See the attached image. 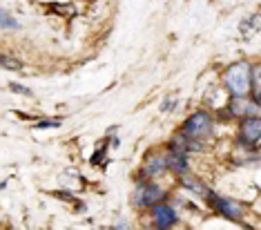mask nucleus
<instances>
[{"label":"nucleus","mask_w":261,"mask_h":230,"mask_svg":"<svg viewBox=\"0 0 261 230\" xmlns=\"http://www.w3.org/2000/svg\"><path fill=\"white\" fill-rule=\"evenodd\" d=\"M223 83L234 96H246L252 87V67L248 63H234L232 67L225 69Z\"/></svg>","instance_id":"1"},{"label":"nucleus","mask_w":261,"mask_h":230,"mask_svg":"<svg viewBox=\"0 0 261 230\" xmlns=\"http://www.w3.org/2000/svg\"><path fill=\"white\" fill-rule=\"evenodd\" d=\"M181 134L188 139H205L212 134V119L210 114H205V112H194L190 119L183 123L181 127Z\"/></svg>","instance_id":"2"},{"label":"nucleus","mask_w":261,"mask_h":230,"mask_svg":"<svg viewBox=\"0 0 261 230\" xmlns=\"http://www.w3.org/2000/svg\"><path fill=\"white\" fill-rule=\"evenodd\" d=\"M207 201L212 203V208L217 212H221L225 219H232V221H241L243 217V208L234 199H225V197H219V194H207Z\"/></svg>","instance_id":"3"},{"label":"nucleus","mask_w":261,"mask_h":230,"mask_svg":"<svg viewBox=\"0 0 261 230\" xmlns=\"http://www.w3.org/2000/svg\"><path fill=\"white\" fill-rule=\"evenodd\" d=\"M165 199V192L154 184H145V186H136V190L132 194V203L134 206H156Z\"/></svg>","instance_id":"4"},{"label":"nucleus","mask_w":261,"mask_h":230,"mask_svg":"<svg viewBox=\"0 0 261 230\" xmlns=\"http://www.w3.org/2000/svg\"><path fill=\"white\" fill-rule=\"evenodd\" d=\"M152 219L159 230H168L176 221V212L168 203H156V206H152Z\"/></svg>","instance_id":"5"},{"label":"nucleus","mask_w":261,"mask_h":230,"mask_svg":"<svg viewBox=\"0 0 261 230\" xmlns=\"http://www.w3.org/2000/svg\"><path fill=\"white\" fill-rule=\"evenodd\" d=\"M239 134H241V143H248V145L257 143L261 139V119H243Z\"/></svg>","instance_id":"6"},{"label":"nucleus","mask_w":261,"mask_h":230,"mask_svg":"<svg viewBox=\"0 0 261 230\" xmlns=\"http://www.w3.org/2000/svg\"><path fill=\"white\" fill-rule=\"evenodd\" d=\"M165 168H168V161H165V157L156 155V152H152V155H147L145 161H143V176H156L159 172H163Z\"/></svg>","instance_id":"7"},{"label":"nucleus","mask_w":261,"mask_h":230,"mask_svg":"<svg viewBox=\"0 0 261 230\" xmlns=\"http://www.w3.org/2000/svg\"><path fill=\"white\" fill-rule=\"evenodd\" d=\"M165 161H168V170H172V172H179V174H186L188 161H186V155H183V152L170 150V155L165 157Z\"/></svg>","instance_id":"8"},{"label":"nucleus","mask_w":261,"mask_h":230,"mask_svg":"<svg viewBox=\"0 0 261 230\" xmlns=\"http://www.w3.org/2000/svg\"><path fill=\"white\" fill-rule=\"evenodd\" d=\"M181 184L183 186H188V190H192V192H197V194H201V197H207V192L205 190V186L201 184V181L197 179V176H190V174H181Z\"/></svg>","instance_id":"9"},{"label":"nucleus","mask_w":261,"mask_h":230,"mask_svg":"<svg viewBox=\"0 0 261 230\" xmlns=\"http://www.w3.org/2000/svg\"><path fill=\"white\" fill-rule=\"evenodd\" d=\"M3 27H7V29H18V20H14V18H9V14L7 11H3Z\"/></svg>","instance_id":"10"},{"label":"nucleus","mask_w":261,"mask_h":230,"mask_svg":"<svg viewBox=\"0 0 261 230\" xmlns=\"http://www.w3.org/2000/svg\"><path fill=\"white\" fill-rule=\"evenodd\" d=\"M5 69H20V65H18V61H11V58H5Z\"/></svg>","instance_id":"11"},{"label":"nucleus","mask_w":261,"mask_h":230,"mask_svg":"<svg viewBox=\"0 0 261 230\" xmlns=\"http://www.w3.org/2000/svg\"><path fill=\"white\" fill-rule=\"evenodd\" d=\"M252 81L254 83L261 85V65H257V67H252Z\"/></svg>","instance_id":"12"},{"label":"nucleus","mask_w":261,"mask_h":230,"mask_svg":"<svg viewBox=\"0 0 261 230\" xmlns=\"http://www.w3.org/2000/svg\"><path fill=\"white\" fill-rule=\"evenodd\" d=\"M61 125V121H40L38 127H58Z\"/></svg>","instance_id":"13"},{"label":"nucleus","mask_w":261,"mask_h":230,"mask_svg":"<svg viewBox=\"0 0 261 230\" xmlns=\"http://www.w3.org/2000/svg\"><path fill=\"white\" fill-rule=\"evenodd\" d=\"M11 90H14V92H20V94H32V92L27 90V87H22V85H16V83H11Z\"/></svg>","instance_id":"14"},{"label":"nucleus","mask_w":261,"mask_h":230,"mask_svg":"<svg viewBox=\"0 0 261 230\" xmlns=\"http://www.w3.org/2000/svg\"><path fill=\"white\" fill-rule=\"evenodd\" d=\"M254 103H257V105H259V108H261V90L257 92V96H254Z\"/></svg>","instance_id":"15"}]
</instances>
